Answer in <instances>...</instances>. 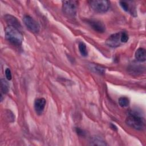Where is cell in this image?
<instances>
[{
  "mask_svg": "<svg viewBox=\"0 0 146 146\" xmlns=\"http://www.w3.org/2000/svg\"><path fill=\"white\" fill-rule=\"evenodd\" d=\"M126 124L136 130H143L145 127V120L137 112L131 111L125 120Z\"/></svg>",
  "mask_w": 146,
  "mask_h": 146,
  "instance_id": "cell-1",
  "label": "cell"
},
{
  "mask_svg": "<svg viewBox=\"0 0 146 146\" xmlns=\"http://www.w3.org/2000/svg\"><path fill=\"white\" fill-rule=\"evenodd\" d=\"M76 132L77 133H78L79 135H80V136H83L85 135V132H84L82 129H80V128H76Z\"/></svg>",
  "mask_w": 146,
  "mask_h": 146,
  "instance_id": "cell-19",
  "label": "cell"
},
{
  "mask_svg": "<svg viewBox=\"0 0 146 146\" xmlns=\"http://www.w3.org/2000/svg\"><path fill=\"white\" fill-rule=\"evenodd\" d=\"M93 10L97 13H104L107 12L110 7V2L105 0H93L88 2Z\"/></svg>",
  "mask_w": 146,
  "mask_h": 146,
  "instance_id": "cell-3",
  "label": "cell"
},
{
  "mask_svg": "<svg viewBox=\"0 0 146 146\" xmlns=\"http://www.w3.org/2000/svg\"><path fill=\"white\" fill-rule=\"evenodd\" d=\"M111 128H112L113 130H116V131L117 130V127H116L115 125L111 124Z\"/></svg>",
  "mask_w": 146,
  "mask_h": 146,
  "instance_id": "cell-20",
  "label": "cell"
},
{
  "mask_svg": "<svg viewBox=\"0 0 146 146\" xmlns=\"http://www.w3.org/2000/svg\"><path fill=\"white\" fill-rule=\"evenodd\" d=\"M121 33H115L110 35L106 41V44L110 47H117L120 46L121 42L120 40Z\"/></svg>",
  "mask_w": 146,
  "mask_h": 146,
  "instance_id": "cell-6",
  "label": "cell"
},
{
  "mask_svg": "<svg viewBox=\"0 0 146 146\" xmlns=\"http://www.w3.org/2000/svg\"><path fill=\"white\" fill-rule=\"evenodd\" d=\"M46 104V99L41 98L36 99L34 102V109L38 115H41L44 109Z\"/></svg>",
  "mask_w": 146,
  "mask_h": 146,
  "instance_id": "cell-7",
  "label": "cell"
},
{
  "mask_svg": "<svg viewBox=\"0 0 146 146\" xmlns=\"http://www.w3.org/2000/svg\"><path fill=\"white\" fill-rule=\"evenodd\" d=\"M78 2L76 1H64L62 2L63 12L69 17H74L76 15Z\"/></svg>",
  "mask_w": 146,
  "mask_h": 146,
  "instance_id": "cell-4",
  "label": "cell"
},
{
  "mask_svg": "<svg viewBox=\"0 0 146 146\" xmlns=\"http://www.w3.org/2000/svg\"><path fill=\"white\" fill-rule=\"evenodd\" d=\"M119 104L122 107H127L129 104V99L125 96L120 97L118 100Z\"/></svg>",
  "mask_w": 146,
  "mask_h": 146,
  "instance_id": "cell-13",
  "label": "cell"
},
{
  "mask_svg": "<svg viewBox=\"0 0 146 146\" xmlns=\"http://www.w3.org/2000/svg\"><path fill=\"white\" fill-rule=\"evenodd\" d=\"M88 23L98 33H104L106 30L105 26L101 22L97 20H88Z\"/></svg>",
  "mask_w": 146,
  "mask_h": 146,
  "instance_id": "cell-8",
  "label": "cell"
},
{
  "mask_svg": "<svg viewBox=\"0 0 146 146\" xmlns=\"http://www.w3.org/2000/svg\"><path fill=\"white\" fill-rule=\"evenodd\" d=\"M78 47H79V50L80 54L83 56H87L88 55V52L87 50L86 44L83 42H80L79 43Z\"/></svg>",
  "mask_w": 146,
  "mask_h": 146,
  "instance_id": "cell-12",
  "label": "cell"
},
{
  "mask_svg": "<svg viewBox=\"0 0 146 146\" xmlns=\"http://www.w3.org/2000/svg\"><path fill=\"white\" fill-rule=\"evenodd\" d=\"M91 68L95 72H96L98 74H103L104 72V68L99 66L95 65V64H91Z\"/></svg>",
  "mask_w": 146,
  "mask_h": 146,
  "instance_id": "cell-15",
  "label": "cell"
},
{
  "mask_svg": "<svg viewBox=\"0 0 146 146\" xmlns=\"http://www.w3.org/2000/svg\"><path fill=\"white\" fill-rule=\"evenodd\" d=\"M5 75H6V78L7 80H10L11 79V78H12V75H11V71L9 68H7L6 70H5Z\"/></svg>",
  "mask_w": 146,
  "mask_h": 146,
  "instance_id": "cell-18",
  "label": "cell"
},
{
  "mask_svg": "<svg viewBox=\"0 0 146 146\" xmlns=\"http://www.w3.org/2000/svg\"><path fill=\"white\" fill-rule=\"evenodd\" d=\"M120 5L121 6V7H122V9L127 11V12H129L130 11V8L129 6V4L128 2H125V1H120L119 2Z\"/></svg>",
  "mask_w": 146,
  "mask_h": 146,
  "instance_id": "cell-16",
  "label": "cell"
},
{
  "mask_svg": "<svg viewBox=\"0 0 146 146\" xmlns=\"http://www.w3.org/2000/svg\"><path fill=\"white\" fill-rule=\"evenodd\" d=\"M4 19L6 21V22L9 24V26L14 27L19 30L21 29V25L18 20L14 16L11 15H6L4 16Z\"/></svg>",
  "mask_w": 146,
  "mask_h": 146,
  "instance_id": "cell-9",
  "label": "cell"
},
{
  "mask_svg": "<svg viewBox=\"0 0 146 146\" xmlns=\"http://www.w3.org/2000/svg\"><path fill=\"white\" fill-rule=\"evenodd\" d=\"M5 36L6 39L15 45L22 44L23 38L19 30L14 27L8 26L5 29Z\"/></svg>",
  "mask_w": 146,
  "mask_h": 146,
  "instance_id": "cell-2",
  "label": "cell"
},
{
  "mask_svg": "<svg viewBox=\"0 0 146 146\" xmlns=\"http://www.w3.org/2000/svg\"><path fill=\"white\" fill-rule=\"evenodd\" d=\"M1 94H6L9 91V86L7 82V81L4 79H2L1 80Z\"/></svg>",
  "mask_w": 146,
  "mask_h": 146,
  "instance_id": "cell-11",
  "label": "cell"
},
{
  "mask_svg": "<svg viewBox=\"0 0 146 146\" xmlns=\"http://www.w3.org/2000/svg\"><path fill=\"white\" fill-rule=\"evenodd\" d=\"M136 59L140 62H143L146 59V51L144 48H139L135 52Z\"/></svg>",
  "mask_w": 146,
  "mask_h": 146,
  "instance_id": "cell-10",
  "label": "cell"
},
{
  "mask_svg": "<svg viewBox=\"0 0 146 146\" xmlns=\"http://www.w3.org/2000/svg\"><path fill=\"white\" fill-rule=\"evenodd\" d=\"M128 35L125 32H121V36H120V40L121 43H126L128 40Z\"/></svg>",
  "mask_w": 146,
  "mask_h": 146,
  "instance_id": "cell-17",
  "label": "cell"
},
{
  "mask_svg": "<svg viewBox=\"0 0 146 146\" xmlns=\"http://www.w3.org/2000/svg\"><path fill=\"white\" fill-rule=\"evenodd\" d=\"M91 145H106L107 144L104 141H103L102 139H100L98 137H94L91 141Z\"/></svg>",
  "mask_w": 146,
  "mask_h": 146,
  "instance_id": "cell-14",
  "label": "cell"
},
{
  "mask_svg": "<svg viewBox=\"0 0 146 146\" xmlns=\"http://www.w3.org/2000/svg\"><path fill=\"white\" fill-rule=\"evenodd\" d=\"M24 24L27 27V28L34 33L39 32L40 29V26L38 23L34 20L32 17L29 15H25L23 18Z\"/></svg>",
  "mask_w": 146,
  "mask_h": 146,
  "instance_id": "cell-5",
  "label": "cell"
}]
</instances>
